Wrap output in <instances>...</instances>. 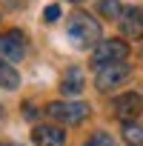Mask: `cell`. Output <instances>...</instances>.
<instances>
[{
  "label": "cell",
  "instance_id": "obj_12",
  "mask_svg": "<svg viewBox=\"0 0 143 146\" xmlns=\"http://www.w3.org/2000/svg\"><path fill=\"white\" fill-rule=\"evenodd\" d=\"M86 146H117V143H115V137H112L109 132H97L95 137H89Z\"/></svg>",
  "mask_w": 143,
  "mask_h": 146
},
{
  "label": "cell",
  "instance_id": "obj_11",
  "mask_svg": "<svg viewBox=\"0 0 143 146\" xmlns=\"http://www.w3.org/2000/svg\"><path fill=\"white\" fill-rule=\"evenodd\" d=\"M123 12H126V9L117 3V0H100V15H103V17H115V20H120Z\"/></svg>",
  "mask_w": 143,
  "mask_h": 146
},
{
  "label": "cell",
  "instance_id": "obj_13",
  "mask_svg": "<svg viewBox=\"0 0 143 146\" xmlns=\"http://www.w3.org/2000/svg\"><path fill=\"white\" fill-rule=\"evenodd\" d=\"M43 20L46 23H57L60 20V6H46L43 9Z\"/></svg>",
  "mask_w": 143,
  "mask_h": 146
},
{
  "label": "cell",
  "instance_id": "obj_2",
  "mask_svg": "<svg viewBox=\"0 0 143 146\" xmlns=\"http://www.w3.org/2000/svg\"><path fill=\"white\" fill-rule=\"evenodd\" d=\"M49 117H54L57 123H66V126H77L89 117V106L86 103H49Z\"/></svg>",
  "mask_w": 143,
  "mask_h": 146
},
{
  "label": "cell",
  "instance_id": "obj_6",
  "mask_svg": "<svg viewBox=\"0 0 143 146\" xmlns=\"http://www.w3.org/2000/svg\"><path fill=\"white\" fill-rule=\"evenodd\" d=\"M140 98L134 95V92H126V95H120L117 100H115V115L120 117V120H134L137 115H140Z\"/></svg>",
  "mask_w": 143,
  "mask_h": 146
},
{
  "label": "cell",
  "instance_id": "obj_8",
  "mask_svg": "<svg viewBox=\"0 0 143 146\" xmlns=\"http://www.w3.org/2000/svg\"><path fill=\"white\" fill-rule=\"evenodd\" d=\"M83 86H86V78H83V69H77V66H72L66 75H63V80H60V92L63 95H80L83 92Z\"/></svg>",
  "mask_w": 143,
  "mask_h": 146
},
{
  "label": "cell",
  "instance_id": "obj_5",
  "mask_svg": "<svg viewBox=\"0 0 143 146\" xmlns=\"http://www.w3.org/2000/svg\"><path fill=\"white\" fill-rule=\"evenodd\" d=\"M26 54V43H23V35L20 32H6V35H0V57H6V60H20Z\"/></svg>",
  "mask_w": 143,
  "mask_h": 146
},
{
  "label": "cell",
  "instance_id": "obj_1",
  "mask_svg": "<svg viewBox=\"0 0 143 146\" xmlns=\"http://www.w3.org/2000/svg\"><path fill=\"white\" fill-rule=\"evenodd\" d=\"M69 37L77 49H89V46H97L100 43V23L83 12L72 15L69 17Z\"/></svg>",
  "mask_w": 143,
  "mask_h": 146
},
{
  "label": "cell",
  "instance_id": "obj_7",
  "mask_svg": "<svg viewBox=\"0 0 143 146\" xmlns=\"http://www.w3.org/2000/svg\"><path fill=\"white\" fill-rule=\"evenodd\" d=\"M32 140L37 146H66V132L57 126H34Z\"/></svg>",
  "mask_w": 143,
  "mask_h": 146
},
{
  "label": "cell",
  "instance_id": "obj_14",
  "mask_svg": "<svg viewBox=\"0 0 143 146\" xmlns=\"http://www.w3.org/2000/svg\"><path fill=\"white\" fill-rule=\"evenodd\" d=\"M72 3H77V0H72Z\"/></svg>",
  "mask_w": 143,
  "mask_h": 146
},
{
  "label": "cell",
  "instance_id": "obj_10",
  "mask_svg": "<svg viewBox=\"0 0 143 146\" xmlns=\"http://www.w3.org/2000/svg\"><path fill=\"white\" fill-rule=\"evenodd\" d=\"M123 140H126L129 146H143V129H140L137 123L126 120V126H123Z\"/></svg>",
  "mask_w": 143,
  "mask_h": 146
},
{
  "label": "cell",
  "instance_id": "obj_4",
  "mask_svg": "<svg viewBox=\"0 0 143 146\" xmlns=\"http://www.w3.org/2000/svg\"><path fill=\"white\" fill-rule=\"evenodd\" d=\"M129 54V46L123 40H100L95 46V54H92V63L95 66H106V63H120L126 60Z\"/></svg>",
  "mask_w": 143,
  "mask_h": 146
},
{
  "label": "cell",
  "instance_id": "obj_9",
  "mask_svg": "<svg viewBox=\"0 0 143 146\" xmlns=\"http://www.w3.org/2000/svg\"><path fill=\"white\" fill-rule=\"evenodd\" d=\"M0 86L3 89H17L20 86V75L15 72L12 63H6V57H0Z\"/></svg>",
  "mask_w": 143,
  "mask_h": 146
},
{
  "label": "cell",
  "instance_id": "obj_3",
  "mask_svg": "<svg viewBox=\"0 0 143 146\" xmlns=\"http://www.w3.org/2000/svg\"><path fill=\"white\" fill-rule=\"evenodd\" d=\"M126 78H129V66L120 60V63H106V66H97L95 83H97V89H100V92H109V89L120 86Z\"/></svg>",
  "mask_w": 143,
  "mask_h": 146
}]
</instances>
